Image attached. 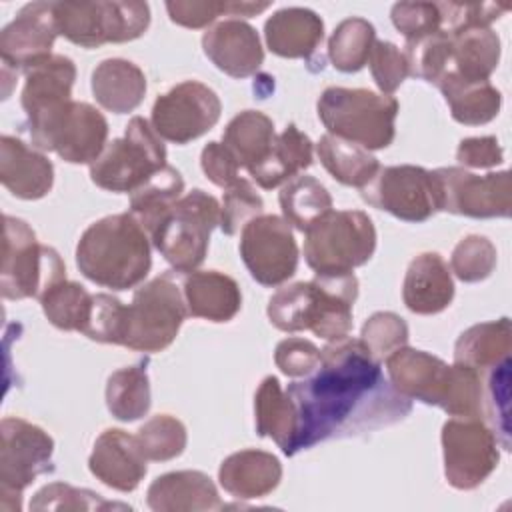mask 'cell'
<instances>
[{"label":"cell","mask_w":512,"mask_h":512,"mask_svg":"<svg viewBox=\"0 0 512 512\" xmlns=\"http://www.w3.org/2000/svg\"><path fill=\"white\" fill-rule=\"evenodd\" d=\"M402 54L408 64V76L436 84L450 66V36L438 30L406 40Z\"/></svg>","instance_id":"42"},{"label":"cell","mask_w":512,"mask_h":512,"mask_svg":"<svg viewBox=\"0 0 512 512\" xmlns=\"http://www.w3.org/2000/svg\"><path fill=\"white\" fill-rule=\"evenodd\" d=\"M312 150L310 138L294 124H288L276 134L268 158L248 174L260 188L272 190L306 170L312 164Z\"/></svg>","instance_id":"33"},{"label":"cell","mask_w":512,"mask_h":512,"mask_svg":"<svg viewBox=\"0 0 512 512\" xmlns=\"http://www.w3.org/2000/svg\"><path fill=\"white\" fill-rule=\"evenodd\" d=\"M220 224V204L196 188L182 196L150 234L156 250L174 272H194L206 258L212 230Z\"/></svg>","instance_id":"9"},{"label":"cell","mask_w":512,"mask_h":512,"mask_svg":"<svg viewBox=\"0 0 512 512\" xmlns=\"http://www.w3.org/2000/svg\"><path fill=\"white\" fill-rule=\"evenodd\" d=\"M280 208L284 220L298 230H308L316 220L332 210V196L312 176H294L280 190Z\"/></svg>","instance_id":"38"},{"label":"cell","mask_w":512,"mask_h":512,"mask_svg":"<svg viewBox=\"0 0 512 512\" xmlns=\"http://www.w3.org/2000/svg\"><path fill=\"white\" fill-rule=\"evenodd\" d=\"M92 94L102 108L114 114H126L142 104L146 76L130 60L108 58L92 72Z\"/></svg>","instance_id":"29"},{"label":"cell","mask_w":512,"mask_h":512,"mask_svg":"<svg viewBox=\"0 0 512 512\" xmlns=\"http://www.w3.org/2000/svg\"><path fill=\"white\" fill-rule=\"evenodd\" d=\"M122 314H124V304L118 298H114L112 294H94L92 312L82 334H86L90 340H96V342L118 344Z\"/></svg>","instance_id":"53"},{"label":"cell","mask_w":512,"mask_h":512,"mask_svg":"<svg viewBox=\"0 0 512 512\" xmlns=\"http://www.w3.org/2000/svg\"><path fill=\"white\" fill-rule=\"evenodd\" d=\"M274 138V124L266 114L258 110H244L228 122L222 144L234 154L240 168L250 172L268 158Z\"/></svg>","instance_id":"34"},{"label":"cell","mask_w":512,"mask_h":512,"mask_svg":"<svg viewBox=\"0 0 512 512\" xmlns=\"http://www.w3.org/2000/svg\"><path fill=\"white\" fill-rule=\"evenodd\" d=\"M402 298L414 314H438L454 298V282L448 264L436 252L418 254L404 276Z\"/></svg>","instance_id":"24"},{"label":"cell","mask_w":512,"mask_h":512,"mask_svg":"<svg viewBox=\"0 0 512 512\" xmlns=\"http://www.w3.org/2000/svg\"><path fill=\"white\" fill-rule=\"evenodd\" d=\"M494 266L496 248L484 236H466L452 250L450 272H454L462 282H480L492 274Z\"/></svg>","instance_id":"46"},{"label":"cell","mask_w":512,"mask_h":512,"mask_svg":"<svg viewBox=\"0 0 512 512\" xmlns=\"http://www.w3.org/2000/svg\"><path fill=\"white\" fill-rule=\"evenodd\" d=\"M240 256L250 276L262 286H278L294 276L298 246L290 224L274 214H260L242 228Z\"/></svg>","instance_id":"16"},{"label":"cell","mask_w":512,"mask_h":512,"mask_svg":"<svg viewBox=\"0 0 512 512\" xmlns=\"http://www.w3.org/2000/svg\"><path fill=\"white\" fill-rule=\"evenodd\" d=\"M502 146L494 136L464 138L458 144L456 160L468 168H492L502 164Z\"/></svg>","instance_id":"56"},{"label":"cell","mask_w":512,"mask_h":512,"mask_svg":"<svg viewBox=\"0 0 512 512\" xmlns=\"http://www.w3.org/2000/svg\"><path fill=\"white\" fill-rule=\"evenodd\" d=\"M154 512H202L224 508L214 482L198 470H178L158 476L148 488Z\"/></svg>","instance_id":"23"},{"label":"cell","mask_w":512,"mask_h":512,"mask_svg":"<svg viewBox=\"0 0 512 512\" xmlns=\"http://www.w3.org/2000/svg\"><path fill=\"white\" fill-rule=\"evenodd\" d=\"M184 180L172 166L160 168L134 192H130V214L144 226L148 236L156 230L170 208L182 198Z\"/></svg>","instance_id":"36"},{"label":"cell","mask_w":512,"mask_h":512,"mask_svg":"<svg viewBox=\"0 0 512 512\" xmlns=\"http://www.w3.org/2000/svg\"><path fill=\"white\" fill-rule=\"evenodd\" d=\"M106 406L114 418L132 422L150 408V382L146 364H134L110 374L106 382Z\"/></svg>","instance_id":"39"},{"label":"cell","mask_w":512,"mask_h":512,"mask_svg":"<svg viewBox=\"0 0 512 512\" xmlns=\"http://www.w3.org/2000/svg\"><path fill=\"white\" fill-rule=\"evenodd\" d=\"M296 418V452L318 442L370 432L410 414L412 400L384 380L380 362L360 338L332 340L320 350V364L288 384Z\"/></svg>","instance_id":"1"},{"label":"cell","mask_w":512,"mask_h":512,"mask_svg":"<svg viewBox=\"0 0 512 512\" xmlns=\"http://www.w3.org/2000/svg\"><path fill=\"white\" fill-rule=\"evenodd\" d=\"M58 34L82 46L140 38L150 24L146 2H54Z\"/></svg>","instance_id":"11"},{"label":"cell","mask_w":512,"mask_h":512,"mask_svg":"<svg viewBox=\"0 0 512 512\" xmlns=\"http://www.w3.org/2000/svg\"><path fill=\"white\" fill-rule=\"evenodd\" d=\"M200 166H202V172L206 174V178L220 188H228L230 184H234L240 178L238 176L240 164L236 162L234 154L222 142H208L202 148Z\"/></svg>","instance_id":"55"},{"label":"cell","mask_w":512,"mask_h":512,"mask_svg":"<svg viewBox=\"0 0 512 512\" xmlns=\"http://www.w3.org/2000/svg\"><path fill=\"white\" fill-rule=\"evenodd\" d=\"M384 362L392 386L402 396L446 408L454 382V364L448 366L428 352L406 346L392 352Z\"/></svg>","instance_id":"18"},{"label":"cell","mask_w":512,"mask_h":512,"mask_svg":"<svg viewBox=\"0 0 512 512\" xmlns=\"http://www.w3.org/2000/svg\"><path fill=\"white\" fill-rule=\"evenodd\" d=\"M318 118L328 134L354 142L366 150L392 144L398 114L394 96L376 94L366 88H326L316 104Z\"/></svg>","instance_id":"4"},{"label":"cell","mask_w":512,"mask_h":512,"mask_svg":"<svg viewBox=\"0 0 512 512\" xmlns=\"http://www.w3.org/2000/svg\"><path fill=\"white\" fill-rule=\"evenodd\" d=\"M370 72L382 94L392 96L408 76V64L400 48L386 40H376L368 56Z\"/></svg>","instance_id":"50"},{"label":"cell","mask_w":512,"mask_h":512,"mask_svg":"<svg viewBox=\"0 0 512 512\" xmlns=\"http://www.w3.org/2000/svg\"><path fill=\"white\" fill-rule=\"evenodd\" d=\"M282 478L280 460L264 450H240L224 458L218 470L222 488L240 500L262 498L270 494Z\"/></svg>","instance_id":"25"},{"label":"cell","mask_w":512,"mask_h":512,"mask_svg":"<svg viewBox=\"0 0 512 512\" xmlns=\"http://www.w3.org/2000/svg\"><path fill=\"white\" fill-rule=\"evenodd\" d=\"M442 16V30L446 34H454L472 26H490L504 12H508L506 4L482 2V4H456V2H438Z\"/></svg>","instance_id":"52"},{"label":"cell","mask_w":512,"mask_h":512,"mask_svg":"<svg viewBox=\"0 0 512 512\" xmlns=\"http://www.w3.org/2000/svg\"><path fill=\"white\" fill-rule=\"evenodd\" d=\"M324 36L322 18L308 8H282L264 24L268 48L282 58H308Z\"/></svg>","instance_id":"27"},{"label":"cell","mask_w":512,"mask_h":512,"mask_svg":"<svg viewBox=\"0 0 512 512\" xmlns=\"http://www.w3.org/2000/svg\"><path fill=\"white\" fill-rule=\"evenodd\" d=\"M76 66L62 54H50L26 70L22 108L26 118L72 100Z\"/></svg>","instance_id":"28"},{"label":"cell","mask_w":512,"mask_h":512,"mask_svg":"<svg viewBox=\"0 0 512 512\" xmlns=\"http://www.w3.org/2000/svg\"><path fill=\"white\" fill-rule=\"evenodd\" d=\"M276 366L292 378L308 376L320 364V348L304 338H286L276 346Z\"/></svg>","instance_id":"54"},{"label":"cell","mask_w":512,"mask_h":512,"mask_svg":"<svg viewBox=\"0 0 512 512\" xmlns=\"http://www.w3.org/2000/svg\"><path fill=\"white\" fill-rule=\"evenodd\" d=\"M92 300L94 294H90L82 284L62 280L40 298V304L50 324L60 330L82 332L92 312Z\"/></svg>","instance_id":"41"},{"label":"cell","mask_w":512,"mask_h":512,"mask_svg":"<svg viewBox=\"0 0 512 512\" xmlns=\"http://www.w3.org/2000/svg\"><path fill=\"white\" fill-rule=\"evenodd\" d=\"M138 444L148 460L166 462L180 456L186 448L184 424L168 414L152 416L136 434Z\"/></svg>","instance_id":"44"},{"label":"cell","mask_w":512,"mask_h":512,"mask_svg":"<svg viewBox=\"0 0 512 512\" xmlns=\"http://www.w3.org/2000/svg\"><path fill=\"white\" fill-rule=\"evenodd\" d=\"M438 210L470 218H508L512 212L510 172L472 174L460 166L432 170Z\"/></svg>","instance_id":"13"},{"label":"cell","mask_w":512,"mask_h":512,"mask_svg":"<svg viewBox=\"0 0 512 512\" xmlns=\"http://www.w3.org/2000/svg\"><path fill=\"white\" fill-rule=\"evenodd\" d=\"M62 280H66V268L60 254L40 244L24 220L6 214L0 268L2 296L6 300L42 298Z\"/></svg>","instance_id":"7"},{"label":"cell","mask_w":512,"mask_h":512,"mask_svg":"<svg viewBox=\"0 0 512 512\" xmlns=\"http://www.w3.org/2000/svg\"><path fill=\"white\" fill-rule=\"evenodd\" d=\"M220 110V98L212 88L186 80L156 98L150 124L162 140L186 144L206 134L218 122Z\"/></svg>","instance_id":"15"},{"label":"cell","mask_w":512,"mask_h":512,"mask_svg":"<svg viewBox=\"0 0 512 512\" xmlns=\"http://www.w3.org/2000/svg\"><path fill=\"white\" fill-rule=\"evenodd\" d=\"M374 42L376 30L368 20L346 18L328 40V58L340 72H358L368 62Z\"/></svg>","instance_id":"40"},{"label":"cell","mask_w":512,"mask_h":512,"mask_svg":"<svg viewBox=\"0 0 512 512\" xmlns=\"http://www.w3.org/2000/svg\"><path fill=\"white\" fill-rule=\"evenodd\" d=\"M450 36V66L466 80H488L500 60V38L490 26H472ZM444 72V74H446Z\"/></svg>","instance_id":"32"},{"label":"cell","mask_w":512,"mask_h":512,"mask_svg":"<svg viewBox=\"0 0 512 512\" xmlns=\"http://www.w3.org/2000/svg\"><path fill=\"white\" fill-rule=\"evenodd\" d=\"M224 198L220 206V230L228 236H234L244 228L250 220L262 214L264 202L256 188L244 180L238 178L234 184L224 188Z\"/></svg>","instance_id":"47"},{"label":"cell","mask_w":512,"mask_h":512,"mask_svg":"<svg viewBox=\"0 0 512 512\" xmlns=\"http://www.w3.org/2000/svg\"><path fill=\"white\" fill-rule=\"evenodd\" d=\"M256 432L270 436L286 456L296 454V408L276 376H266L254 396Z\"/></svg>","instance_id":"31"},{"label":"cell","mask_w":512,"mask_h":512,"mask_svg":"<svg viewBox=\"0 0 512 512\" xmlns=\"http://www.w3.org/2000/svg\"><path fill=\"white\" fill-rule=\"evenodd\" d=\"M444 474L450 486L472 490L498 466V440L480 418L454 416L442 426Z\"/></svg>","instance_id":"14"},{"label":"cell","mask_w":512,"mask_h":512,"mask_svg":"<svg viewBox=\"0 0 512 512\" xmlns=\"http://www.w3.org/2000/svg\"><path fill=\"white\" fill-rule=\"evenodd\" d=\"M270 2H216V0H176L166 2L172 22L186 28H204L218 16H254L264 12Z\"/></svg>","instance_id":"43"},{"label":"cell","mask_w":512,"mask_h":512,"mask_svg":"<svg viewBox=\"0 0 512 512\" xmlns=\"http://www.w3.org/2000/svg\"><path fill=\"white\" fill-rule=\"evenodd\" d=\"M392 24L406 40H414L442 30V16L438 2H398L390 12Z\"/></svg>","instance_id":"51"},{"label":"cell","mask_w":512,"mask_h":512,"mask_svg":"<svg viewBox=\"0 0 512 512\" xmlns=\"http://www.w3.org/2000/svg\"><path fill=\"white\" fill-rule=\"evenodd\" d=\"M510 358H504L490 368L488 388H486V416L496 440L504 450H510V418H508V398H510Z\"/></svg>","instance_id":"49"},{"label":"cell","mask_w":512,"mask_h":512,"mask_svg":"<svg viewBox=\"0 0 512 512\" xmlns=\"http://www.w3.org/2000/svg\"><path fill=\"white\" fill-rule=\"evenodd\" d=\"M58 36L54 2H30L0 32V56L4 68L28 70L50 56Z\"/></svg>","instance_id":"19"},{"label":"cell","mask_w":512,"mask_h":512,"mask_svg":"<svg viewBox=\"0 0 512 512\" xmlns=\"http://www.w3.org/2000/svg\"><path fill=\"white\" fill-rule=\"evenodd\" d=\"M182 294L188 314L210 322L232 320L242 304L236 280L216 270L188 272L182 282Z\"/></svg>","instance_id":"26"},{"label":"cell","mask_w":512,"mask_h":512,"mask_svg":"<svg viewBox=\"0 0 512 512\" xmlns=\"http://www.w3.org/2000/svg\"><path fill=\"white\" fill-rule=\"evenodd\" d=\"M166 166V148L152 124L142 116L130 118L124 136L108 142L90 164V178L108 192H134Z\"/></svg>","instance_id":"10"},{"label":"cell","mask_w":512,"mask_h":512,"mask_svg":"<svg viewBox=\"0 0 512 512\" xmlns=\"http://www.w3.org/2000/svg\"><path fill=\"white\" fill-rule=\"evenodd\" d=\"M186 316L182 286L166 272L140 286L132 304L124 306L118 344L138 352H160L172 344Z\"/></svg>","instance_id":"5"},{"label":"cell","mask_w":512,"mask_h":512,"mask_svg":"<svg viewBox=\"0 0 512 512\" xmlns=\"http://www.w3.org/2000/svg\"><path fill=\"white\" fill-rule=\"evenodd\" d=\"M376 250V228L362 210H330L304 230V258L316 274H348Z\"/></svg>","instance_id":"6"},{"label":"cell","mask_w":512,"mask_h":512,"mask_svg":"<svg viewBox=\"0 0 512 512\" xmlns=\"http://www.w3.org/2000/svg\"><path fill=\"white\" fill-rule=\"evenodd\" d=\"M204 54L210 62L232 78H248L264 62L258 32L240 18H226L202 36Z\"/></svg>","instance_id":"20"},{"label":"cell","mask_w":512,"mask_h":512,"mask_svg":"<svg viewBox=\"0 0 512 512\" xmlns=\"http://www.w3.org/2000/svg\"><path fill=\"white\" fill-rule=\"evenodd\" d=\"M358 280L348 274H316L310 282L280 288L268 300V318L282 332L312 330L324 340H340L352 330Z\"/></svg>","instance_id":"3"},{"label":"cell","mask_w":512,"mask_h":512,"mask_svg":"<svg viewBox=\"0 0 512 512\" xmlns=\"http://www.w3.org/2000/svg\"><path fill=\"white\" fill-rule=\"evenodd\" d=\"M510 348L512 332L508 318L474 324L456 340L454 364H464L480 372L510 358Z\"/></svg>","instance_id":"35"},{"label":"cell","mask_w":512,"mask_h":512,"mask_svg":"<svg viewBox=\"0 0 512 512\" xmlns=\"http://www.w3.org/2000/svg\"><path fill=\"white\" fill-rule=\"evenodd\" d=\"M316 154L322 166L344 186H366L374 174L378 172L380 164L370 154V150L338 138L334 134H324L316 144Z\"/></svg>","instance_id":"37"},{"label":"cell","mask_w":512,"mask_h":512,"mask_svg":"<svg viewBox=\"0 0 512 512\" xmlns=\"http://www.w3.org/2000/svg\"><path fill=\"white\" fill-rule=\"evenodd\" d=\"M146 460L136 436L110 428L96 438L88 468L102 484L120 492H132L146 474Z\"/></svg>","instance_id":"21"},{"label":"cell","mask_w":512,"mask_h":512,"mask_svg":"<svg viewBox=\"0 0 512 512\" xmlns=\"http://www.w3.org/2000/svg\"><path fill=\"white\" fill-rule=\"evenodd\" d=\"M0 180L16 198L38 200L52 188L54 166L42 152L4 134L0 138Z\"/></svg>","instance_id":"22"},{"label":"cell","mask_w":512,"mask_h":512,"mask_svg":"<svg viewBox=\"0 0 512 512\" xmlns=\"http://www.w3.org/2000/svg\"><path fill=\"white\" fill-rule=\"evenodd\" d=\"M30 508L32 510H108V508L126 510L130 506L108 502L100 494L86 488H74L64 482H52L34 494Z\"/></svg>","instance_id":"45"},{"label":"cell","mask_w":512,"mask_h":512,"mask_svg":"<svg viewBox=\"0 0 512 512\" xmlns=\"http://www.w3.org/2000/svg\"><path fill=\"white\" fill-rule=\"evenodd\" d=\"M26 120L32 146L70 164H92L106 146L108 122L88 102L68 100Z\"/></svg>","instance_id":"8"},{"label":"cell","mask_w":512,"mask_h":512,"mask_svg":"<svg viewBox=\"0 0 512 512\" xmlns=\"http://www.w3.org/2000/svg\"><path fill=\"white\" fill-rule=\"evenodd\" d=\"M360 194L370 206L404 222H424L438 212L432 174L422 166H380Z\"/></svg>","instance_id":"17"},{"label":"cell","mask_w":512,"mask_h":512,"mask_svg":"<svg viewBox=\"0 0 512 512\" xmlns=\"http://www.w3.org/2000/svg\"><path fill=\"white\" fill-rule=\"evenodd\" d=\"M360 340L370 350L372 358L382 362L408 342V326L394 312H376L364 322Z\"/></svg>","instance_id":"48"},{"label":"cell","mask_w":512,"mask_h":512,"mask_svg":"<svg viewBox=\"0 0 512 512\" xmlns=\"http://www.w3.org/2000/svg\"><path fill=\"white\" fill-rule=\"evenodd\" d=\"M0 436V510L16 512L22 508V490L52 470L54 440L22 418H4Z\"/></svg>","instance_id":"12"},{"label":"cell","mask_w":512,"mask_h":512,"mask_svg":"<svg viewBox=\"0 0 512 512\" xmlns=\"http://www.w3.org/2000/svg\"><path fill=\"white\" fill-rule=\"evenodd\" d=\"M76 266L98 286L128 290L150 272V236L130 214H112L90 224L76 246Z\"/></svg>","instance_id":"2"},{"label":"cell","mask_w":512,"mask_h":512,"mask_svg":"<svg viewBox=\"0 0 512 512\" xmlns=\"http://www.w3.org/2000/svg\"><path fill=\"white\" fill-rule=\"evenodd\" d=\"M436 86L448 102L452 118L460 124L480 126L500 112L502 96L490 80H466L456 72H446Z\"/></svg>","instance_id":"30"}]
</instances>
